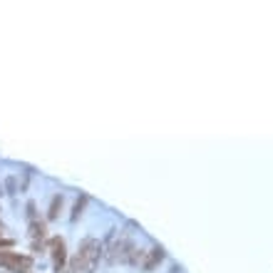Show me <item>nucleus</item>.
Returning <instances> with one entry per match:
<instances>
[{
  "label": "nucleus",
  "mask_w": 273,
  "mask_h": 273,
  "mask_svg": "<svg viewBox=\"0 0 273 273\" xmlns=\"http://www.w3.org/2000/svg\"><path fill=\"white\" fill-rule=\"evenodd\" d=\"M50 251H52V266H55V273H62L65 271V263H67V248H65V241L60 236H52L50 239Z\"/></svg>",
  "instance_id": "2"
},
{
  "label": "nucleus",
  "mask_w": 273,
  "mask_h": 273,
  "mask_svg": "<svg viewBox=\"0 0 273 273\" xmlns=\"http://www.w3.org/2000/svg\"><path fill=\"white\" fill-rule=\"evenodd\" d=\"M0 248H13V239H3V236H0Z\"/></svg>",
  "instance_id": "7"
},
{
  "label": "nucleus",
  "mask_w": 273,
  "mask_h": 273,
  "mask_svg": "<svg viewBox=\"0 0 273 273\" xmlns=\"http://www.w3.org/2000/svg\"><path fill=\"white\" fill-rule=\"evenodd\" d=\"M30 236H32L35 241H37V239L43 241V239L48 236V231H45V223H43V221H37V219H35V221H30Z\"/></svg>",
  "instance_id": "4"
},
{
  "label": "nucleus",
  "mask_w": 273,
  "mask_h": 273,
  "mask_svg": "<svg viewBox=\"0 0 273 273\" xmlns=\"http://www.w3.org/2000/svg\"><path fill=\"white\" fill-rule=\"evenodd\" d=\"M149 256L144 258V268L147 271H151L154 266H157V263H162V258H164V251L162 248H151V251H147Z\"/></svg>",
  "instance_id": "3"
},
{
  "label": "nucleus",
  "mask_w": 273,
  "mask_h": 273,
  "mask_svg": "<svg viewBox=\"0 0 273 273\" xmlns=\"http://www.w3.org/2000/svg\"><path fill=\"white\" fill-rule=\"evenodd\" d=\"M85 204H87V197H80V199H77L74 211H72V221H77V216H80V214H82V209H85Z\"/></svg>",
  "instance_id": "6"
},
{
  "label": "nucleus",
  "mask_w": 273,
  "mask_h": 273,
  "mask_svg": "<svg viewBox=\"0 0 273 273\" xmlns=\"http://www.w3.org/2000/svg\"><path fill=\"white\" fill-rule=\"evenodd\" d=\"M60 209H62V194H55L50 201V209H48V219H57Z\"/></svg>",
  "instance_id": "5"
},
{
  "label": "nucleus",
  "mask_w": 273,
  "mask_h": 273,
  "mask_svg": "<svg viewBox=\"0 0 273 273\" xmlns=\"http://www.w3.org/2000/svg\"><path fill=\"white\" fill-rule=\"evenodd\" d=\"M0 228H3V223H0Z\"/></svg>",
  "instance_id": "8"
},
{
  "label": "nucleus",
  "mask_w": 273,
  "mask_h": 273,
  "mask_svg": "<svg viewBox=\"0 0 273 273\" xmlns=\"http://www.w3.org/2000/svg\"><path fill=\"white\" fill-rule=\"evenodd\" d=\"M0 231H3V228H0Z\"/></svg>",
  "instance_id": "9"
},
{
  "label": "nucleus",
  "mask_w": 273,
  "mask_h": 273,
  "mask_svg": "<svg viewBox=\"0 0 273 273\" xmlns=\"http://www.w3.org/2000/svg\"><path fill=\"white\" fill-rule=\"evenodd\" d=\"M0 266L10 273H30L32 271V258L23 256L18 251H0Z\"/></svg>",
  "instance_id": "1"
}]
</instances>
